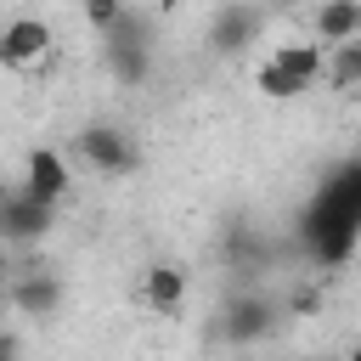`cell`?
<instances>
[{"label":"cell","mask_w":361,"mask_h":361,"mask_svg":"<svg viewBox=\"0 0 361 361\" xmlns=\"http://www.w3.org/2000/svg\"><path fill=\"white\" fill-rule=\"evenodd\" d=\"M322 68H327V51H322L316 39H282V45H271V56L259 62L254 85H259L271 102H293V96H305V90L322 85Z\"/></svg>","instance_id":"6da1fadb"},{"label":"cell","mask_w":361,"mask_h":361,"mask_svg":"<svg viewBox=\"0 0 361 361\" xmlns=\"http://www.w3.org/2000/svg\"><path fill=\"white\" fill-rule=\"evenodd\" d=\"M51 45H56V34H51V23L34 17V11H17V17L0 23V68H11V73L39 68V62L51 56Z\"/></svg>","instance_id":"7a4b0ae2"},{"label":"cell","mask_w":361,"mask_h":361,"mask_svg":"<svg viewBox=\"0 0 361 361\" xmlns=\"http://www.w3.org/2000/svg\"><path fill=\"white\" fill-rule=\"evenodd\" d=\"M73 152H79L90 169H102V175H130V169L141 164L135 135L118 130V124H85V130L73 135Z\"/></svg>","instance_id":"3957f363"},{"label":"cell","mask_w":361,"mask_h":361,"mask_svg":"<svg viewBox=\"0 0 361 361\" xmlns=\"http://www.w3.org/2000/svg\"><path fill=\"white\" fill-rule=\"evenodd\" d=\"M51 226H56V203L28 197L23 186L6 192V203H0V248H34L39 237H51Z\"/></svg>","instance_id":"277c9868"},{"label":"cell","mask_w":361,"mask_h":361,"mask_svg":"<svg viewBox=\"0 0 361 361\" xmlns=\"http://www.w3.org/2000/svg\"><path fill=\"white\" fill-rule=\"evenodd\" d=\"M6 305H11L17 316H56V305H62V276H56L51 265H17L11 288H6Z\"/></svg>","instance_id":"5b68a950"},{"label":"cell","mask_w":361,"mask_h":361,"mask_svg":"<svg viewBox=\"0 0 361 361\" xmlns=\"http://www.w3.org/2000/svg\"><path fill=\"white\" fill-rule=\"evenodd\" d=\"M23 192L39 197V203H62V197L73 192V169H68V158H62L56 147H34V152L23 158Z\"/></svg>","instance_id":"8992f818"},{"label":"cell","mask_w":361,"mask_h":361,"mask_svg":"<svg viewBox=\"0 0 361 361\" xmlns=\"http://www.w3.org/2000/svg\"><path fill=\"white\" fill-rule=\"evenodd\" d=\"M271 322H276V310H271L265 293H237V299H226V310H220V338H226V344H259V338L271 333Z\"/></svg>","instance_id":"52a82bcc"},{"label":"cell","mask_w":361,"mask_h":361,"mask_svg":"<svg viewBox=\"0 0 361 361\" xmlns=\"http://www.w3.org/2000/svg\"><path fill=\"white\" fill-rule=\"evenodd\" d=\"M141 305L152 316H180L186 310V271L175 259H152L141 271Z\"/></svg>","instance_id":"ba28073f"},{"label":"cell","mask_w":361,"mask_h":361,"mask_svg":"<svg viewBox=\"0 0 361 361\" xmlns=\"http://www.w3.org/2000/svg\"><path fill=\"white\" fill-rule=\"evenodd\" d=\"M259 28H265V11H259V6H226V11H214V23H209V45L226 51V56H237V51H248V45L259 39Z\"/></svg>","instance_id":"9c48e42d"},{"label":"cell","mask_w":361,"mask_h":361,"mask_svg":"<svg viewBox=\"0 0 361 361\" xmlns=\"http://www.w3.org/2000/svg\"><path fill=\"white\" fill-rule=\"evenodd\" d=\"M310 39H316L322 51L361 39V6H355V0H327V6H316V11H310Z\"/></svg>","instance_id":"30bf717a"},{"label":"cell","mask_w":361,"mask_h":361,"mask_svg":"<svg viewBox=\"0 0 361 361\" xmlns=\"http://www.w3.org/2000/svg\"><path fill=\"white\" fill-rule=\"evenodd\" d=\"M322 85H327V90H361V39H350V45H333V51H327Z\"/></svg>","instance_id":"8fae6325"},{"label":"cell","mask_w":361,"mask_h":361,"mask_svg":"<svg viewBox=\"0 0 361 361\" xmlns=\"http://www.w3.org/2000/svg\"><path fill=\"white\" fill-rule=\"evenodd\" d=\"M79 17H85L90 28H102V34H107V28H113V23L124 17V6H118V0H90V6L79 11Z\"/></svg>","instance_id":"7c38bea8"},{"label":"cell","mask_w":361,"mask_h":361,"mask_svg":"<svg viewBox=\"0 0 361 361\" xmlns=\"http://www.w3.org/2000/svg\"><path fill=\"white\" fill-rule=\"evenodd\" d=\"M316 310H322V288L316 282H299L288 293V316H316Z\"/></svg>","instance_id":"4fadbf2b"},{"label":"cell","mask_w":361,"mask_h":361,"mask_svg":"<svg viewBox=\"0 0 361 361\" xmlns=\"http://www.w3.org/2000/svg\"><path fill=\"white\" fill-rule=\"evenodd\" d=\"M11 276H17V254H11V248H0V305H6V288H11Z\"/></svg>","instance_id":"5bb4252c"},{"label":"cell","mask_w":361,"mask_h":361,"mask_svg":"<svg viewBox=\"0 0 361 361\" xmlns=\"http://www.w3.org/2000/svg\"><path fill=\"white\" fill-rule=\"evenodd\" d=\"M0 361H17V338L11 333H0Z\"/></svg>","instance_id":"9a60e30c"},{"label":"cell","mask_w":361,"mask_h":361,"mask_svg":"<svg viewBox=\"0 0 361 361\" xmlns=\"http://www.w3.org/2000/svg\"><path fill=\"white\" fill-rule=\"evenodd\" d=\"M344 361H361V344H350V355H344Z\"/></svg>","instance_id":"2e32d148"},{"label":"cell","mask_w":361,"mask_h":361,"mask_svg":"<svg viewBox=\"0 0 361 361\" xmlns=\"http://www.w3.org/2000/svg\"><path fill=\"white\" fill-rule=\"evenodd\" d=\"M6 192H11V186H6V180H0V203H6Z\"/></svg>","instance_id":"e0dca14e"}]
</instances>
